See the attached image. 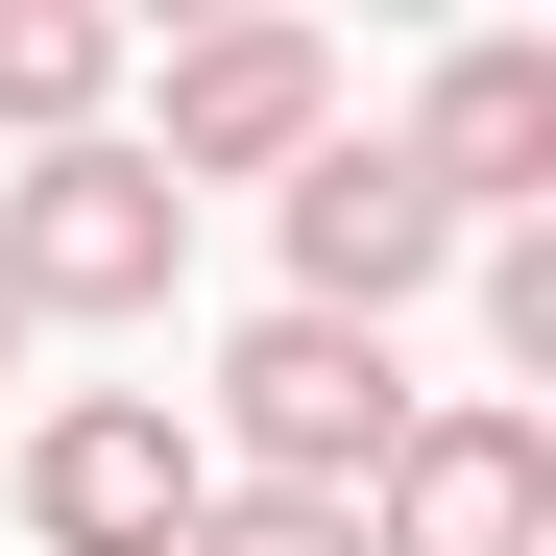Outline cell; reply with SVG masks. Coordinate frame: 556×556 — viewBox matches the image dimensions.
<instances>
[{
    "label": "cell",
    "instance_id": "3957f363",
    "mask_svg": "<svg viewBox=\"0 0 556 556\" xmlns=\"http://www.w3.org/2000/svg\"><path fill=\"white\" fill-rule=\"evenodd\" d=\"M122 146L169 169V194H291V169L339 146V49L291 25V0H242V25H194V49H169V98H146Z\"/></svg>",
    "mask_w": 556,
    "mask_h": 556
},
{
    "label": "cell",
    "instance_id": "5b68a950",
    "mask_svg": "<svg viewBox=\"0 0 556 556\" xmlns=\"http://www.w3.org/2000/svg\"><path fill=\"white\" fill-rule=\"evenodd\" d=\"M363 556H556V412H532V388L412 412L388 484H363Z\"/></svg>",
    "mask_w": 556,
    "mask_h": 556
},
{
    "label": "cell",
    "instance_id": "6da1fadb",
    "mask_svg": "<svg viewBox=\"0 0 556 556\" xmlns=\"http://www.w3.org/2000/svg\"><path fill=\"white\" fill-rule=\"evenodd\" d=\"M412 412H435V388H412L363 315H242V339H218V412H194V459H218V484H291V508H363Z\"/></svg>",
    "mask_w": 556,
    "mask_h": 556
},
{
    "label": "cell",
    "instance_id": "30bf717a",
    "mask_svg": "<svg viewBox=\"0 0 556 556\" xmlns=\"http://www.w3.org/2000/svg\"><path fill=\"white\" fill-rule=\"evenodd\" d=\"M194 556H363V508H291V484H218Z\"/></svg>",
    "mask_w": 556,
    "mask_h": 556
},
{
    "label": "cell",
    "instance_id": "9c48e42d",
    "mask_svg": "<svg viewBox=\"0 0 556 556\" xmlns=\"http://www.w3.org/2000/svg\"><path fill=\"white\" fill-rule=\"evenodd\" d=\"M484 339L556 388V218H484Z\"/></svg>",
    "mask_w": 556,
    "mask_h": 556
},
{
    "label": "cell",
    "instance_id": "52a82bcc",
    "mask_svg": "<svg viewBox=\"0 0 556 556\" xmlns=\"http://www.w3.org/2000/svg\"><path fill=\"white\" fill-rule=\"evenodd\" d=\"M435 266H459V218L412 194V146H315L291 169V315H363V339H388Z\"/></svg>",
    "mask_w": 556,
    "mask_h": 556
},
{
    "label": "cell",
    "instance_id": "8fae6325",
    "mask_svg": "<svg viewBox=\"0 0 556 556\" xmlns=\"http://www.w3.org/2000/svg\"><path fill=\"white\" fill-rule=\"evenodd\" d=\"M0 388H25V291H0Z\"/></svg>",
    "mask_w": 556,
    "mask_h": 556
},
{
    "label": "cell",
    "instance_id": "277c9868",
    "mask_svg": "<svg viewBox=\"0 0 556 556\" xmlns=\"http://www.w3.org/2000/svg\"><path fill=\"white\" fill-rule=\"evenodd\" d=\"M194 508H218V459H194L169 388H49L25 412V532L49 556H194Z\"/></svg>",
    "mask_w": 556,
    "mask_h": 556
},
{
    "label": "cell",
    "instance_id": "8992f818",
    "mask_svg": "<svg viewBox=\"0 0 556 556\" xmlns=\"http://www.w3.org/2000/svg\"><path fill=\"white\" fill-rule=\"evenodd\" d=\"M412 194H435L459 242L556 194V49H532V25H459V49H435V98H412Z\"/></svg>",
    "mask_w": 556,
    "mask_h": 556
},
{
    "label": "cell",
    "instance_id": "7a4b0ae2",
    "mask_svg": "<svg viewBox=\"0 0 556 556\" xmlns=\"http://www.w3.org/2000/svg\"><path fill=\"white\" fill-rule=\"evenodd\" d=\"M169 266H194V194L98 122V146H25V194H0V291H25V339H122L169 315Z\"/></svg>",
    "mask_w": 556,
    "mask_h": 556
},
{
    "label": "cell",
    "instance_id": "ba28073f",
    "mask_svg": "<svg viewBox=\"0 0 556 556\" xmlns=\"http://www.w3.org/2000/svg\"><path fill=\"white\" fill-rule=\"evenodd\" d=\"M0 122H25V146H98L122 122V25H98V0H0Z\"/></svg>",
    "mask_w": 556,
    "mask_h": 556
}]
</instances>
